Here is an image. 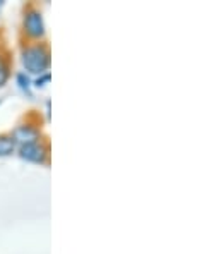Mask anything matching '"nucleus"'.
<instances>
[{
    "label": "nucleus",
    "instance_id": "1",
    "mask_svg": "<svg viewBox=\"0 0 221 254\" xmlns=\"http://www.w3.org/2000/svg\"><path fill=\"white\" fill-rule=\"evenodd\" d=\"M22 65L28 72L33 74H45L50 67V52L43 45L29 47L22 52Z\"/></svg>",
    "mask_w": 221,
    "mask_h": 254
},
{
    "label": "nucleus",
    "instance_id": "4",
    "mask_svg": "<svg viewBox=\"0 0 221 254\" xmlns=\"http://www.w3.org/2000/svg\"><path fill=\"white\" fill-rule=\"evenodd\" d=\"M19 156L26 162L31 163H45L48 156V148L41 143H33V144H26L21 146L19 149Z\"/></svg>",
    "mask_w": 221,
    "mask_h": 254
},
{
    "label": "nucleus",
    "instance_id": "5",
    "mask_svg": "<svg viewBox=\"0 0 221 254\" xmlns=\"http://www.w3.org/2000/svg\"><path fill=\"white\" fill-rule=\"evenodd\" d=\"M16 151V143L10 136H0V156H9Z\"/></svg>",
    "mask_w": 221,
    "mask_h": 254
},
{
    "label": "nucleus",
    "instance_id": "2",
    "mask_svg": "<svg viewBox=\"0 0 221 254\" xmlns=\"http://www.w3.org/2000/svg\"><path fill=\"white\" fill-rule=\"evenodd\" d=\"M24 29L31 38H43L45 36V21L40 10L29 9L24 16Z\"/></svg>",
    "mask_w": 221,
    "mask_h": 254
},
{
    "label": "nucleus",
    "instance_id": "8",
    "mask_svg": "<svg viewBox=\"0 0 221 254\" xmlns=\"http://www.w3.org/2000/svg\"><path fill=\"white\" fill-rule=\"evenodd\" d=\"M7 79H9V69H7L5 65H2V64H0V88H2V86L7 83Z\"/></svg>",
    "mask_w": 221,
    "mask_h": 254
},
{
    "label": "nucleus",
    "instance_id": "9",
    "mask_svg": "<svg viewBox=\"0 0 221 254\" xmlns=\"http://www.w3.org/2000/svg\"><path fill=\"white\" fill-rule=\"evenodd\" d=\"M0 7H2V2H0Z\"/></svg>",
    "mask_w": 221,
    "mask_h": 254
},
{
    "label": "nucleus",
    "instance_id": "3",
    "mask_svg": "<svg viewBox=\"0 0 221 254\" xmlns=\"http://www.w3.org/2000/svg\"><path fill=\"white\" fill-rule=\"evenodd\" d=\"M12 141L16 144H21V146H26V144H33L38 143L40 139V129H36L35 126L29 124H22L17 126L16 129L12 130Z\"/></svg>",
    "mask_w": 221,
    "mask_h": 254
},
{
    "label": "nucleus",
    "instance_id": "6",
    "mask_svg": "<svg viewBox=\"0 0 221 254\" xmlns=\"http://www.w3.org/2000/svg\"><path fill=\"white\" fill-rule=\"evenodd\" d=\"M17 84H19V88L22 89V91L28 93V95H31V81H29V77L26 76L24 72L17 74Z\"/></svg>",
    "mask_w": 221,
    "mask_h": 254
},
{
    "label": "nucleus",
    "instance_id": "7",
    "mask_svg": "<svg viewBox=\"0 0 221 254\" xmlns=\"http://www.w3.org/2000/svg\"><path fill=\"white\" fill-rule=\"evenodd\" d=\"M50 72H45V74H41V76L38 77V79L35 81V86L36 88H45V86H47V83L48 81H50Z\"/></svg>",
    "mask_w": 221,
    "mask_h": 254
}]
</instances>
